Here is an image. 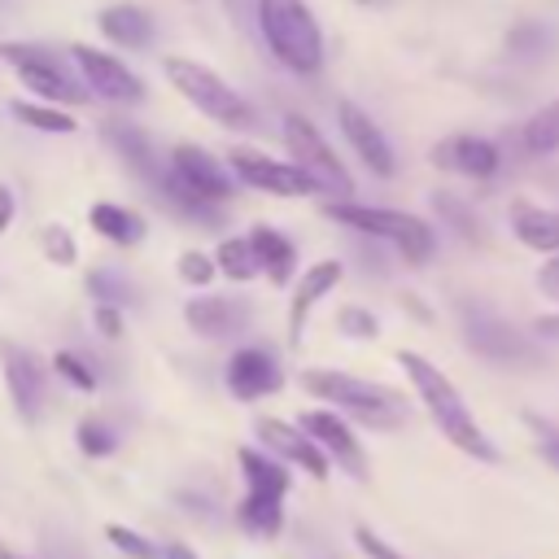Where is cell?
<instances>
[{
    "label": "cell",
    "mask_w": 559,
    "mask_h": 559,
    "mask_svg": "<svg viewBox=\"0 0 559 559\" xmlns=\"http://www.w3.org/2000/svg\"><path fill=\"white\" fill-rule=\"evenodd\" d=\"M397 367L406 371V380H411V389L419 393L428 419L441 428V437H445L454 450H463V454L476 459V463H498V445L485 437V428L476 424V415L467 411L463 393L454 389V380H450L441 367H432V362H428L424 354H415V349H397Z\"/></svg>",
    "instance_id": "1"
},
{
    "label": "cell",
    "mask_w": 559,
    "mask_h": 559,
    "mask_svg": "<svg viewBox=\"0 0 559 559\" xmlns=\"http://www.w3.org/2000/svg\"><path fill=\"white\" fill-rule=\"evenodd\" d=\"M157 192L188 218H214V205L231 197V175L223 170L218 157H210L197 144H175L166 175L157 183Z\"/></svg>",
    "instance_id": "2"
},
{
    "label": "cell",
    "mask_w": 559,
    "mask_h": 559,
    "mask_svg": "<svg viewBox=\"0 0 559 559\" xmlns=\"http://www.w3.org/2000/svg\"><path fill=\"white\" fill-rule=\"evenodd\" d=\"M258 31L293 74H314L323 66V35L306 0H258Z\"/></svg>",
    "instance_id": "3"
},
{
    "label": "cell",
    "mask_w": 559,
    "mask_h": 559,
    "mask_svg": "<svg viewBox=\"0 0 559 559\" xmlns=\"http://www.w3.org/2000/svg\"><path fill=\"white\" fill-rule=\"evenodd\" d=\"M301 389L314 393L319 402H332L336 411L362 419L367 428H402L406 424V402L402 393L384 389V384H371V380H358V376H345V371H301Z\"/></svg>",
    "instance_id": "4"
},
{
    "label": "cell",
    "mask_w": 559,
    "mask_h": 559,
    "mask_svg": "<svg viewBox=\"0 0 559 559\" xmlns=\"http://www.w3.org/2000/svg\"><path fill=\"white\" fill-rule=\"evenodd\" d=\"M323 214L332 223H341V227H354L362 236L389 240L402 253V262H411V266H424L437 253V231L415 214L380 210V205H354V201H332V205H323Z\"/></svg>",
    "instance_id": "5"
},
{
    "label": "cell",
    "mask_w": 559,
    "mask_h": 559,
    "mask_svg": "<svg viewBox=\"0 0 559 559\" xmlns=\"http://www.w3.org/2000/svg\"><path fill=\"white\" fill-rule=\"evenodd\" d=\"M162 70H166V79L175 83V92H179L192 109H201L210 122L249 127V105H245V96H240L218 70H210V66H201V61H192V57H166Z\"/></svg>",
    "instance_id": "6"
},
{
    "label": "cell",
    "mask_w": 559,
    "mask_h": 559,
    "mask_svg": "<svg viewBox=\"0 0 559 559\" xmlns=\"http://www.w3.org/2000/svg\"><path fill=\"white\" fill-rule=\"evenodd\" d=\"M459 323H463V341L467 349H476L489 362L502 367H528L537 362V341H528L524 332H515L502 314H493L480 301H459Z\"/></svg>",
    "instance_id": "7"
},
{
    "label": "cell",
    "mask_w": 559,
    "mask_h": 559,
    "mask_svg": "<svg viewBox=\"0 0 559 559\" xmlns=\"http://www.w3.org/2000/svg\"><path fill=\"white\" fill-rule=\"evenodd\" d=\"M0 61L22 79V87H31L39 100H52V105H79L87 100V92L66 74V66L35 48V44H0Z\"/></svg>",
    "instance_id": "8"
},
{
    "label": "cell",
    "mask_w": 559,
    "mask_h": 559,
    "mask_svg": "<svg viewBox=\"0 0 559 559\" xmlns=\"http://www.w3.org/2000/svg\"><path fill=\"white\" fill-rule=\"evenodd\" d=\"M284 144H288L293 162H301V166L319 179V188H332V192H341V197L354 192V179H349L345 162L332 153V144L323 140V131H319L310 118L284 114Z\"/></svg>",
    "instance_id": "9"
},
{
    "label": "cell",
    "mask_w": 559,
    "mask_h": 559,
    "mask_svg": "<svg viewBox=\"0 0 559 559\" xmlns=\"http://www.w3.org/2000/svg\"><path fill=\"white\" fill-rule=\"evenodd\" d=\"M227 166L240 183H249L258 192H271V197H310V192H319V179L301 162H280V157H266L258 148H231Z\"/></svg>",
    "instance_id": "10"
},
{
    "label": "cell",
    "mask_w": 559,
    "mask_h": 559,
    "mask_svg": "<svg viewBox=\"0 0 559 559\" xmlns=\"http://www.w3.org/2000/svg\"><path fill=\"white\" fill-rule=\"evenodd\" d=\"M70 57L79 61V70H83V79H87V87H92L96 96H105V100H114V105H135V100H144V83H140L114 52H100V48H92V44H74Z\"/></svg>",
    "instance_id": "11"
},
{
    "label": "cell",
    "mask_w": 559,
    "mask_h": 559,
    "mask_svg": "<svg viewBox=\"0 0 559 559\" xmlns=\"http://www.w3.org/2000/svg\"><path fill=\"white\" fill-rule=\"evenodd\" d=\"M428 157H432L437 170H450V175H463V179H489L502 166L498 144L485 140V135H472V131H459V135L437 140Z\"/></svg>",
    "instance_id": "12"
},
{
    "label": "cell",
    "mask_w": 559,
    "mask_h": 559,
    "mask_svg": "<svg viewBox=\"0 0 559 559\" xmlns=\"http://www.w3.org/2000/svg\"><path fill=\"white\" fill-rule=\"evenodd\" d=\"M323 450H328V459L336 463V467H345L354 480H367V472H371V463H367V450L358 445V437L349 432V424L336 415V411H306L301 419H297Z\"/></svg>",
    "instance_id": "13"
},
{
    "label": "cell",
    "mask_w": 559,
    "mask_h": 559,
    "mask_svg": "<svg viewBox=\"0 0 559 559\" xmlns=\"http://www.w3.org/2000/svg\"><path fill=\"white\" fill-rule=\"evenodd\" d=\"M258 437H262V445L266 450H275L280 459H288V463H297L301 472H310L314 480H323L328 476V450L301 428V424H288V419H275V415H262L258 419Z\"/></svg>",
    "instance_id": "14"
},
{
    "label": "cell",
    "mask_w": 559,
    "mask_h": 559,
    "mask_svg": "<svg viewBox=\"0 0 559 559\" xmlns=\"http://www.w3.org/2000/svg\"><path fill=\"white\" fill-rule=\"evenodd\" d=\"M336 118H341V131H345L349 148L362 157V166L389 179V175L397 170V157H393V148H389L384 131L367 118V109H358L354 100H341V105H336Z\"/></svg>",
    "instance_id": "15"
},
{
    "label": "cell",
    "mask_w": 559,
    "mask_h": 559,
    "mask_svg": "<svg viewBox=\"0 0 559 559\" xmlns=\"http://www.w3.org/2000/svg\"><path fill=\"white\" fill-rule=\"evenodd\" d=\"M280 384H284L280 362H275L266 349L249 345V349H236V354L227 358V393H231L236 402H258V397L275 393Z\"/></svg>",
    "instance_id": "16"
},
{
    "label": "cell",
    "mask_w": 559,
    "mask_h": 559,
    "mask_svg": "<svg viewBox=\"0 0 559 559\" xmlns=\"http://www.w3.org/2000/svg\"><path fill=\"white\" fill-rule=\"evenodd\" d=\"M0 367H4V384H9V397H13L17 419L35 424L39 402H44V384H39V367H35V358H31L22 345L0 341Z\"/></svg>",
    "instance_id": "17"
},
{
    "label": "cell",
    "mask_w": 559,
    "mask_h": 559,
    "mask_svg": "<svg viewBox=\"0 0 559 559\" xmlns=\"http://www.w3.org/2000/svg\"><path fill=\"white\" fill-rule=\"evenodd\" d=\"M341 284V262H314L301 280H297V288H293V301H288V345H301V332H306V319H310V310L332 293Z\"/></svg>",
    "instance_id": "18"
},
{
    "label": "cell",
    "mask_w": 559,
    "mask_h": 559,
    "mask_svg": "<svg viewBox=\"0 0 559 559\" xmlns=\"http://www.w3.org/2000/svg\"><path fill=\"white\" fill-rule=\"evenodd\" d=\"M183 319H188V328L197 332V336H210V341H223V336H231V332H240L245 323H249V310L240 306V301H231V297H192L188 306H183Z\"/></svg>",
    "instance_id": "19"
},
{
    "label": "cell",
    "mask_w": 559,
    "mask_h": 559,
    "mask_svg": "<svg viewBox=\"0 0 559 559\" xmlns=\"http://www.w3.org/2000/svg\"><path fill=\"white\" fill-rule=\"evenodd\" d=\"M511 231L533 253H559V210H546V205H533V201H515L511 205Z\"/></svg>",
    "instance_id": "20"
},
{
    "label": "cell",
    "mask_w": 559,
    "mask_h": 559,
    "mask_svg": "<svg viewBox=\"0 0 559 559\" xmlns=\"http://www.w3.org/2000/svg\"><path fill=\"white\" fill-rule=\"evenodd\" d=\"M105 140L118 148V157H122L140 179H148L153 188L162 183L166 170H162V162H157L148 135H140V127H131V122H105Z\"/></svg>",
    "instance_id": "21"
},
{
    "label": "cell",
    "mask_w": 559,
    "mask_h": 559,
    "mask_svg": "<svg viewBox=\"0 0 559 559\" xmlns=\"http://www.w3.org/2000/svg\"><path fill=\"white\" fill-rule=\"evenodd\" d=\"M236 463H240V476H245V489L249 493H262V498H288V489H293V476L284 472V463H275V459H266V454H258V450H236Z\"/></svg>",
    "instance_id": "22"
},
{
    "label": "cell",
    "mask_w": 559,
    "mask_h": 559,
    "mask_svg": "<svg viewBox=\"0 0 559 559\" xmlns=\"http://www.w3.org/2000/svg\"><path fill=\"white\" fill-rule=\"evenodd\" d=\"M96 26H100V35H105L109 44H118V48H144V44L153 39V22H148V13L135 9V4H114V9H105V13L96 17Z\"/></svg>",
    "instance_id": "23"
},
{
    "label": "cell",
    "mask_w": 559,
    "mask_h": 559,
    "mask_svg": "<svg viewBox=\"0 0 559 559\" xmlns=\"http://www.w3.org/2000/svg\"><path fill=\"white\" fill-rule=\"evenodd\" d=\"M249 240H253V253H258V262H262V275H266L271 284H288V280H293V266H297L293 240L280 236V231H271V227H253Z\"/></svg>",
    "instance_id": "24"
},
{
    "label": "cell",
    "mask_w": 559,
    "mask_h": 559,
    "mask_svg": "<svg viewBox=\"0 0 559 559\" xmlns=\"http://www.w3.org/2000/svg\"><path fill=\"white\" fill-rule=\"evenodd\" d=\"M87 223H92L105 240H114V245H140V240H144V218H135L131 210L109 205V201H96V205L87 210Z\"/></svg>",
    "instance_id": "25"
},
{
    "label": "cell",
    "mask_w": 559,
    "mask_h": 559,
    "mask_svg": "<svg viewBox=\"0 0 559 559\" xmlns=\"http://www.w3.org/2000/svg\"><path fill=\"white\" fill-rule=\"evenodd\" d=\"M236 524H240L245 533H253V537H275V533L284 528V502L245 489V498H240V507H236Z\"/></svg>",
    "instance_id": "26"
},
{
    "label": "cell",
    "mask_w": 559,
    "mask_h": 559,
    "mask_svg": "<svg viewBox=\"0 0 559 559\" xmlns=\"http://www.w3.org/2000/svg\"><path fill=\"white\" fill-rule=\"evenodd\" d=\"M214 262H218V271H223L227 280H236V284H245V280H253V275H262V262H258V253H253V240H249V236H227V240L214 249Z\"/></svg>",
    "instance_id": "27"
},
{
    "label": "cell",
    "mask_w": 559,
    "mask_h": 559,
    "mask_svg": "<svg viewBox=\"0 0 559 559\" xmlns=\"http://www.w3.org/2000/svg\"><path fill=\"white\" fill-rule=\"evenodd\" d=\"M13 118L17 122H26L31 131H48V135H70L79 122L66 114V109H57L52 100H13Z\"/></svg>",
    "instance_id": "28"
},
{
    "label": "cell",
    "mask_w": 559,
    "mask_h": 559,
    "mask_svg": "<svg viewBox=\"0 0 559 559\" xmlns=\"http://www.w3.org/2000/svg\"><path fill=\"white\" fill-rule=\"evenodd\" d=\"M524 148L528 153H555L559 148V96L550 105H542L528 122H524Z\"/></svg>",
    "instance_id": "29"
},
{
    "label": "cell",
    "mask_w": 559,
    "mask_h": 559,
    "mask_svg": "<svg viewBox=\"0 0 559 559\" xmlns=\"http://www.w3.org/2000/svg\"><path fill=\"white\" fill-rule=\"evenodd\" d=\"M432 210H437V214H441V218H445V223H450L459 236H467V240H480V218H476V214H472V210H467L459 197H450V192H437V197H432Z\"/></svg>",
    "instance_id": "30"
},
{
    "label": "cell",
    "mask_w": 559,
    "mask_h": 559,
    "mask_svg": "<svg viewBox=\"0 0 559 559\" xmlns=\"http://www.w3.org/2000/svg\"><path fill=\"white\" fill-rule=\"evenodd\" d=\"M105 537H109V542H114V550H122L127 559H162V555H157V546H153L144 533L127 528V524H105Z\"/></svg>",
    "instance_id": "31"
},
{
    "label": "cell",
    "mask_w": 559,
    "mask_h": 559,
    "mask_svg": "<svg viewBox=\"0 0 559 559\" xmlns=\"http://www.w3.org/2000/svg\"><path fill=\"white\" fill-rule=\"evenodd\" d=\"M114 432L96 419V415H87V419H79V450L87 454V459H105V454H114Z\"/></svg>",
    "instance_id": "32"
},
{
    "label": "cell",
    "mask_w": 559,
    "mask_h": 559,
    "mask_svg": "<svg viewBox=\"0 0 559 559\" xmlns=\"http://www.w3.org/2000/svg\"><path fill=\"white\" fill-rule=\"evenodd\" d=\"M214 275H218V262H214L210 253H201V249L179 253V280H183V284H192V288H210Z\"/></svg>",
    "instance_id": "33"
},
{
    "label": "cell",
    "mask_w": 559,
    "mask_h": 559,
    "mask_svg": "<svg viewBox=\"0 0 559 559\" xmlns=\"http://www.w3.org/2000/svg\"><path fill=\"white\" fill-rule=\"evenodd\" d=\"M87 293H92L96 301H114V306L135 297L131 284H127L122 275H114V271H92V275H87Z\"/></svg>",
    "instance_id": "34"
},
{
    "label": "cell",
    "mask_w": 559,
    "mask_h": 559,
    "mask_svg": "<svg viewBox=\"0 0 559 559\" xmlns=\"http://www.w3.org/2000/svg\"><path fill=\"white\" fill-rule=\"evenodd\" d=\"M52 367H57V376H61V380H70L74 389H83V393H92V389H96V371H92V367H87L79 354L61 349V354L52 358Z\"/></svg>",
    "instance_id": "35"
},
{
    "label": "cell",
    "mask_w": 559,
    "mask_h": 559,
    "mask_svg": "<svg viewBox=\"0 0 559 559\" xmlns=\"http://www.w3.org/2000/svg\"><path fill=\"white\" fill-rule=\"evenodd\" d=\"M39 245H44V253H48V262H57V266H70L74 262V240H70V231L66 227H57V223H48L44 231H39Z\"/></svg>",
    "instance_id": "36"
},
{
    "label": "cell",
    "mask_w": 559,
    "mask_h": 559,
    "mask_svg": "<svg viewBox=\"0 0 559 559\" xmlns=\"http://www.w3.org/2000/svg\"><path fill=\"white\" fill-rule=\"evenodd\" d=\"M336 323L345 328V336H358V341H371V336L380 332V323H376V314H367L362 306H345V310L336 314Z\"/></svg>",
    "instance_id": "37"
},
{
    "label": "cell",
    "mask_w": 559,
    "mask_h": 559,
    "mask_svg": "<svg viewBox=\"0 0 559 559\" xmlns=\"http://www.w3.org/2000/svg\"><path fill=\"white\" fill-rule=\"evenodd\" d=\"M354 542H358V550H362L367 559H406L402 550H393V546H389L380 533H371L367 524H358V528H354Z\"/></svg>",
    "instance_id": "38"
},
{
    "label": "cell",
    "mask_w": 559,
    "mask_h": 559,
    "mask_svg": "<svg viewBox=\"0 0 559 559\" xmlns=\"http://www.w3.org/2000/svg\"><path fill=\"white\" fill-rule=\"evenodd\" d=\"M546 44H550V31H546V26H520V31L511 35V48H515V52H528V48L542 52Z\"/></svg>",
    "instance_id": "39"
},
{
    "label": "cell",
    "mask_w": 559,
    "mask_h": 559,
    "mask_svg": "<svg viewBox=\"0 0 559 559\" xmlns=\"http://www.w3.org/2000/svg\"><path fill=\"white\" fill-rule=\"evenodd\" d=\"M96 332H105V336H122V310L114 306V301H96Z\"/></svg>",
    "instance_id": "40"
},
{
    "label": "cell",
    "mask_w": 559,
    "mask_h": 559,
    "mask_svg": "<svg viewBox=\"0 0 559 559\" xmlns=\"http://www.w3.org/2000/svg\"><path fill=\"white\" fill-rule=\"evenodd\" d=\"M537 288H542L546 297L559 301V253H550V262H542V271H537Z\"/></svg>",
    "instance_id": "41"
},
{
    "label": "cell",
    "mask_w": 559,
    "mask_h": 559,
    "mask_svg": "<svg viewBox=\"0 0 559 559\" xmlns=\"http://www.w3.org/2000/svg\"><path fill=\"white\" fill-rule=\"evenodd\" d=\"M533 424H537V419H533ZM537 437H542V441H537V445H542V454H546V459H550V467L559 472V432H550V428H542V424H537Z\"/></svg>",
    "instance_id": "42"
},
{
    "label": "cell",
    "mask_w": 559,
    "mask_h": 559,
    "mask_svg": "<svg viewBox=\"0 0 559 559\" xmlns=\"http://www.w3.org/2000/svg\"><path fill=\"white\" fill-rule=\"evenodd\" d=\"M13 214H17V201H13V192L0 183V236L9 231V223H13Z\"/></svg>",
    "instance_id": "43"
},
{
    "label": "cell",
    "mask_w": 559,
    "mask_h": 559,
    "mask_svg": "<svg viewBox=\"0 0 559 559\" xmlns=\"http://www.w3.org/2000/svg\"><path fill=\"white\" fill-rule=\"evenodd\" d=\"M533 332H537L542 341H559V314H542V319L533 323Z\"/></svg>",
    "instance_id": "44"
},
{
    "label": "cell",
    "mask_w": 559,
    "mask_h": 559,
    "mask_svg": "<svg viewBox=\"0 0 559 559\" xmlns=\"http://www.w3.org/2000/svg\"><path fill=\"white\" fill-rule=\"evenodd\" d=\"M166 559H197V555H192L188 546H170V550H166Z\"/></svg>",
    "instance_id": "45"
},
{
    "label": "cell",
    "mask_w": 559,
    "mask_h": 559,
    "mask_svg": "<svg viewBox=\"0 0 559 559\" xmlns=\"http://www.w3.org/2000/svg\"><path fill=\"white\" fill-rule=\"evenodd\" d=\"M0 559H17V555H13L9 546H4V537H0Z\"/></svg>",
    "instance_id": "46"
},
{
    "label": "cell",
    "mask_w": 559,
    "mask_h": 559,
    "mask_svg": "<svg viewBox=\"0 0 559 559\" xmlns=\"http://www.w3.org/2000/svg\"><path fill=\"white\" fill-rule=\"evenodd\" d=\"M358 4H371V0H358Z\"/></svg>",
    "instance_id": "47"
}]
</instances>
